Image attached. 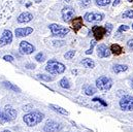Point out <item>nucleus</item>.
Listing matches in <instances>:
<instances>
[{"label":"nucleus","mask_w":133,"mask_h":132,"mask_svg":"<svg viewBox=\"0 0 133 132\" xmlns=\"http://www.w3.org/2000/svg\"><path fill=\"white\" fill-rule=\"evenodd\" d=\"M83 27V18L78 17V18H75L73 21H72V28L74 30V32H78V30Z\"/></svg>","instance_id":"obj_17"},{"label":"nucleus","mask_w":133,"mask_h":132,"mask_svg":"<svg viewBox=\"0 0 133 132\" xmlns=\"http://www.w3.org/2000/svg\"><path fill=\"white\" fill-rule=\"evenodd\" d=\"M3 60L8 61V62H12V61H14V57L10 56V55H5V56L3 57Z\"/></svg>","instance_id":"obj_34"},{"label":"nucleus","mask_w":133,"mask_h":132,"mask_svg":"<svg viewBox=\"0 0 133 132\" xmlns=\"http://www.w3.org/2000/svg\"><path fill=\"white\" fill-rule=\"evenodd\" d=\"M98 56H99L100 58H107V57H109L110 56V50L109 49H107V47L105 45V44H100L99 47H98Z\"/></svg>","instance_id":"obj_15"},{"label":"nucleus","mask_w":133,"mask_h":132,"mask_svg":"<svg viewBox=\"0 0 133 132\" xmlns=\"http://www.w3.org/2000/svg\"><path fill=\"white\" fill-rule=\"evenodd\" d=\"M3 85H4L7 89H9V90H12V91H15V92H21V89H20V88H18L17 86H15L14 84H11V83H9V82H3Z\"/></svg>","instance_id":"obj_23"},{"label":"nucleus","mask_w":133,"mask_h":132,"mask_svg":"<svg viewBox=\"0 0 133 132\" xmlns=\"http://www.w3.org/2000/svg\"><path fill=\"white\" fill-rule=\"evenodd\" d=\"M37 78L45 81V82H51V81L54 80L53 76H50V75H46V74H37Z\"/></svg>","instance_id":"obj_25"},{"label":"nucleus","mask_w":133,"mask_h":132,"mask_svg":"<svg viewBox=\"0 0 133 132\" xmlns=\"http://www.w3.org/2000/svg\"><path fill=\"white\" fill-rule=\"evenodd\" d=\"M59 84H60V87L63 88V89H69V88H70L69 81H68V78H66V77H63V78L59 82Z\"/></svg>","instance_id":"obj_24"},{"label":"nucleus","mask_w":133,"mask_h":132,"mask_svg":"<svg viewBox=\"0 0 133 132\" xmlns=\"http://www.w3.org/2000/svg\"><path fill=\"white\" fill-rule=\"evenodd\" d=\"M127 44H128V47H129L130 49H132V50H133V39H130V40H128Z\"/></svg>","instance_id":"obj_37"},{"label":"nucleus","mask_w":133,"mask_h":132,"mask_svg":"<svg viewBox=\"0 0 133 132\" xmlns=\"http://www.w3.org/2000/svg\"><path fill=\"white\" fill-rule=\"evenodd\" d=\"M96 86L100 91H108L112 86V81L107 76H100L96 80Z\"/></svg>","instance_id":"obj_5"},{"label":"nucleus","mask_w":133,"mask_h":132,"mask_svg":"<svg viewBox=\"0 0 133 132\" xmlns=\"http://www.w3.org/2000/svg\"><path fill=\"white\" fill-rule=\"evenodd\" d=\"M90 4H91V1L90 0H81V5L83 7H88Z\"/></svg>","instance_id":"obj_33"},{"label":"nucleus","mask_w":133,"mask_h":132,"mask_svg":"<svg viewBox=\"0 0 133 132\" xmlns=\"http://www.w3.org/2000/svg\"><path fill=\"white\" fill-rule=\"evenodd\" d=\"M74 14H75V11H74V9L72 7H70V6L64 7L62 9V18H63V21H65V22L70 21L74 17Z\"/></svg>","instance_id":"obj_12"},{"label":"nucleus","mask_w":133,"mask_h":132,"mask_svg":"<svg viewBox=\"0 0 133 132\" xmlns=\"http://www.w3.org/2000/svg\"><path fill=\"white\" fill-rule=\"evenodd\" d=\"M119 3H120V0H114V3H112V5H114V6H117Z\"/></svg>","instance_id":"obj_39"},{"label":"nucleus","mask_w":133,"mask_h":132,"mask_svg":"<svg viewBox=\"0 0 133 132\" xmlns=\"http://www.w3.org/2000/svg\"><path fill=\"white\" fill-rule=\"evenodd\" d=\"M15 11V0H0V25L5 24Z\"/></svg>","instance_id":"obj_1"},{"label":"nucleus","mask_w":133,"mask_h":132,"mask_svg":"<svg viewBox=\"0 0 133 132\" xmlns=\"http://www.w3.org/2000/svg\"><path fill=\"white\" fill-rule=\"evenodd\" d=\"M129 1H130V2H132V1H133V0H129Z\"/></svg>","instance_id":"obj_42"},{"label":"nucleus","mask_w":133,"mask_h":132,"mask_svg":"<svg viewBox=\"0 0 133 132\" xmlns=\"http://www.w3.org/2000/svg\"><path fill=\"white\" fill-rule=\"evenodd\" d=\"M27 68H29V69H34V68H35V65H34V64H27Z\"/></svg>","instance_id":"obj_38"},{"label":"nucleus","mask_w":133,"mask_h":132,"mask_svg":"<svg viewBox=\"0 0 133 132\" xmlns=\"http://www.w3.org/2000/svg\"><path fill=\"white\" fill-rule=\"evenodd\" d=\"M74 55H75V51H68L64 55V57H65V59H72L74 57Z\"/></svg>","instance_id":"obj_29"},{"label":"nucleus","mask_w":133,"mask_h":132,"mask_svg":"<svg viewBox=\"0 0 133 132\" xmlns=\"http://www.w3.org/2000/svg\"><path fill=\"white\" fill-rule=\"evenodd\" d=\"M16 118H17V110L11 106H5L3 113H1L0 115V122L3 124L5 122L12 121Z\"/></svg>","instance_id":"obj_4"},{"label":"nucleus","mask_w":133,"mask_h":132,"mask_svg":"<svg viewBox=\"0 0 133 132\" xmlns=\"http://www.w3.org/2000/svg\"><path fill=\"white\" fill-rule=\"evenodd\" d=\"M0 115H1V113H0Z\"/></svg>","instance_id":"obj_45"},{"label":"nucleus","mask_w":133,"mask_h":132,"mask_svg":"<svg viewBox=\"0 0 133 132\" xmlns=\"http://www.w3.org/2000/svg\"><path fill=\"white\" fill-rule=\"evenodd\" d=\"M104 16L99 12H87L84 17L85 21L87 22H100L102 21Z\"/></svg>","instance_id":"obj_8"},{"label":"nucleus","mask_w":133,"mask_h":132,"mask_svg":"<svg viewBox=\"0 0 133 132\" xmlns=\"http://www.w3.org/2000/svg\"><path fill=\"white\" fill-rule=\"evenodd\" d=\"M96 44V40H91V44H90V49L86 52V54L87 55H90V54H92L93 53V48H94V45Z\"/></svg>","instance_id":"obj_30"},{"label":"nucleus","mask_w":133,"mask_h":132,"mask_svg":"<svg viewBox=\"0 0 133 132\" xmlns=\"http://www.w3.org/2000/svg\"><path fill=\"white\" fill-rule=\"evenodd\" d=\"M33 32V28L31 27H26V28H17L15 30L16 33V36L17 37H25V36H28L29 34Z\"/></svg>","instance_id":"obj_14"},{"label":"nucleus","mask_w":133,"mask_h":132,"mask_svg":"<svg viewBox=\"0 0 133 132\" xmlns=\"http://www.w3.org/2000/svg\"><path fill=\"white\" fill-rule=\"evenodd\" d=\"M131 87H132V89H133V78L131 80Z\"/></svg>","instance_id":"obj_40"},{"label":"nucleus","mask_w":133,"mask_h":132,"mask_svg":"<svg viewBox=\"0 0 133 132\" xmlns=\"http://www.w3.org/2000/svg\"><path fill=\"white\" fill-rule=\"evenodd\" d=\"M120 107L124 111L133 110V97L130 95H126L120 100Z\"/></svg>","instance_id":"obj_6"},{"label":"nucleus","mask_w":133,"mask_h":132,"mask_svg":"<svg viewBox=\"0 0 133 132\" xmlns=\"http://www.w3.org/2000/svg\"><path fill=\"white\" fill-rule=\"evenodd\" d=\"M66 1H67V2H69V0H66Z\"/></svg>","instance_id":"obj_43"},{"label":"nucleus","mask_w":133,"mask_h":132,"mask_svg":"<svg viewBox=\"0 0 133 132\" xmlns=\"http://www.w3.org/2000/svg\"><path fill=\"white\" fill-rule=\"evenodd\" d=\"M104 29H105V32L107 35H109L110 32H111V30H112V25L110 24V23H107L106 25H105V27H104Z\"/></svg>","instance_id":"obj_31"},{"label":"nucleus","mask_w":133,"mask_h":132,"mask_svg":"<svg viewBox=\"0 0 133 132\" xmlns=\"http://www.w3.org/2000/svg\"><path fill=\"white\" fill-rule=\"evenodd\" d=\"M129 29V26H127V25H122V26H120V28H119V30H118V32H122V31H126V30H128Z\"/></svg>","instance_id":"obj_35"},{"label":"nucleus","mask_w":133,"mask_h":132,"mask_svg":"<svg viewBox=\"0 0 133 132\" xmlns=\"http://www.w3.org/2000/svg\"><path fill=\"white\" fill-rule=\"evenodd\" d=\"M127 69H128V66L123 65V64H116L112 66V71L115 73H121V72L126 71Z\"/></svg>","instance_id":"obj_21"},{"label":"nucleus","mask_w":133,"mask_h":132,"mask_svg":"<svg viewBox=\"0 0 133 132\" xmlns=\"http://www.w3.org/2000/svg\"><path fill=\"white\" fill-rule=\"evenodd\" d=\"M45 70L51 74H61L65 71V65L56 60H50L45 66Z\"/></svg>","instance_id":"obj_3"},{"label":"nucleus","mask_w":133,"mask_h":132,"mask_svg":"<svg viewBox=\"0 0 133 132\" xmlns=\"http://www.w3.org/2000/svg\"><path fill=\"white\" fill-rule=\"evenodd\" d=\"M65 42H66V41H64V40H54V41H53V44H54L55 47H62V45L65 44Z\"/></svg>","instance_id":"obj_32"},{"label":"nucleus","mask_w":133,"mask_h":132,"mask_svg":"<svg viewBox=\"0 0 133 132\" xmlns=\"http://www.w3.org/2000/svg\"><path fill=\"white\" fill-rule=\"evenodd\" d=\"M35 59H36L37 62H43V61H44V54L38 53V54L35 56Z\"/></svg>","instance_id":"obj_28"},{"label":"nucleus","mask_w":133,"mask_h":132,"mask_svg":"<svg viewBox=\"0 0 133 132\" xmlns=\"http://www.w3.org/2000/svg\"><path fill=\"white\" fill-rule=\"evenodd\" d=\"M93 101H98V102H100L103 106H106V105H107V103H106V102H104L101 98H94L93 99Z\"/></svg>","instance_id":"obj_36"},{"label":"nucleus","mask_w":133,"mask_h":132,"mask_svg":"<svg viewBox=\"0 0 133 132\" xmlns=\"http://www.w3.org/2000/svg\"><path fill=\"white\" fill-rule=\"evenodd\" d=\"M12 41V33L10 30H4L2 33V36L0 37V47H4L6 44H9Z\"/></svg>","instance_id":"obj_10"},{"label":"nucleus","mask_w":133,"mask_h":132,"mask_svg":"<svg viewBox=\"0 0 133 132\" xmlns=\"http://www.w3.org/2000/svg\"><path fill=\"white\" fill-rule=\"evenodd\" d=\"M132 28H133V24H132Z\"/></svg>","instance_id":"obj_44"},{"label":"nucleus","mask_w":133,"mask_h":132,"mask_svg":"<svg viewBox=\"0 0 133 132\" xmlns=\"http://www.w3.org/2000/svg\"><path fill=\"white\" fill-rule=\"evenodd\" d=\"M20 51H21L22 54L29 55V54H32L35 51V48L30 42L24 40V41H21V43H20Z\"/></svg>","instance_id":"obj_9"},{"label":"nucleus","mask_w":133,"mask_h":132,"mask_svg":"<svg viewBox=\"0 0 133 132\" xmlns=\"http://www.w3.org/2000/svg\"><path fill=\"white\" fill-rule=\"evenodd\" d=\"M2 132H10V131H8V130H4V131H2Z\"/></svg>","instance_id":"obj_41"},{"label":"nucleus","mask_w":133,"mask_h":132,"mask_svg":"<svg viewBox=\"0 0 133 132\" xmlns=\"http://www.w3.org/2000/svg\"><path fill=\"white\" fill-rule=\"evenodd\" d=\"M61 129V126L60 124H58L57 122L55 121H48L43 130L45 132H57Z\"/></svg>","instance_id":"obj_11"},{"label":"nucleus","mask_w":133,"mask_h":132,"mask_svg":"<svg viewBox=\"0 0 133 132\" xmlns=\"http://www.w3.org/2000/svg\"><path fill=\"white\" fill-rule=\"evenodd\" d=\"M32 19H33V16L30 14V12H27V11H25V12H22L19 17H18V22L19 23H28V22H30V21H32Z\"/></svg>","instance_id":"obj_16"},{"label":"nucleus","mask_w":133,"mask_h":132,"mask_svg":"<svg viewBox=\"0 0 133 132\" xmlns=\"http://www.w3.org/2000/svg\"><path fill=\"white\" fill-rule=\"evenodd\" d=\"M95 1H96V4L99 6H106L110 3L111 0H95Z\"/></svg>","instance_id":"obj_26"},{"label":"nucleus","mask_w":133,"mask_h":132,"mask_svg":"<svg viewBox=\"0 0 133 132\" xmlns=\"http://www.w3.org/2000/svg\"><path fill=\"white\" fill-rule=\"evenodd\" d=\"M123 18H126V19H130L133 18V10L129 9V10H126L124 14H123Z\"/></svg>","instance_id":"obj_27"},{"label":"nucleus","mask_w":133,"mask_h":132,"mask_svg":"<svg viewBox=\"0 0 133 132\" xmlns=\"http://www.w3.org/2000/svg\"><path fill=\"white\" fill-rule=\"evenodd\" d=\"M82 64L87 67V68H94L95 67V62L92 60V59H89V58H86L82 61Z\"/></svg>","instance_id":"obj_22"},{"label":"nucleus","mask_w":133,"mask_h":132,"mask_svg":"<svg viewBox=\"0 0 133 132\" xmlns=\"http://www.w3.org/2000/svg\"><path fill=\"white\" fill-rule=\"evenodd\" d=\"M50 107H51L53 110H55L56 113H59L60 115H64V116H68V115H69V113L67 111L66 109H64V108H62L61 106H58V105H56V104H50Z\"/></svg>","instance_id":"obj_19"},{"label":"nucleus","mask_w":133,"mask_h":132,"mask_svg":"<svg viewBox=\"0 0 133 132\" xmlns=\"http://www.w3.org/2000/svg\"><path fill=\"white\" fill-rule=\"evenodd\" d=\"M50 29L52 31V34L55 36H66V34L69 32V29L65 28L61 25H57V24H51L50 25Z\"/></svg>","instance_id":"obj_7"},{"label":"nucleus","mask_w":133,"mask_h":132,"mask_svg":"<svg viewBox=\"0 0 133 132\" xmlns=\"http://www.w3.org/2000/svg\"><path fill=\"white\" fill-rule=\"evenodd\" d=\"M23 120H24L26 125L35 126V125H37L38 123H40L43 120V115L41 113H39V111H32V113H29V114L25 115Z\"/></svg>","instance_id":"obj_2"},{"label":"nucleus","mask_w":133,"mask_h":132,"mask_svg":"<svg viewBox=\"0 0 133 132\" xmlns=\"http://www.w3.org/2000/svg\"><path fill=\"white\" fill-rule=\"evenodd\" d=\"M83 91H84V93H85L86 95H88V96L94 95V94L96 93V89H95L93 86H91V85H85V86L83 87Z\"/></svg>","instance_id":"obj_18"},{"label":"nucleus","mask_w":133,"mask_h":132,"mask_svg":"<svg viewBox=\"0 0 133 132\" xmlns=\"http://www.w3.org/2000/svg\"><path fill=\"white\" fill-rule=\"evenodd\" d=\"M92 32H93V35L95 36V39H97V40L102 39L103 36L106 34L104 27H101V26H93L92 27Z\"/></svg>","instance_id":"obj_13"},{"label":"nucleus","mask_w":133,"mask_h":132,"mask_svg":"<svg viewBox=\"0 0 133 132\" xmlns=\"http://www.w3.org/2000/svg\"><path fill=\"white\" fill-rule=\"evenodd\" d=\"M110 53H112L114 55H116V56H118V55H121L122 53H123V49L119 45V44H117V43H115V44H111V47H110Z\"/></svg>","instance_id":"obj_20"}]
</instances>
